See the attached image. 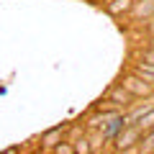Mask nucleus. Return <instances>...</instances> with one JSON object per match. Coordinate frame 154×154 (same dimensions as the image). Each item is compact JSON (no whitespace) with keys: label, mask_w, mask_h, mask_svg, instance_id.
Wrapping results in <instances>:
<instances>
[{"label":"nucleus","mask_w":154,"mask_h":154,"mask_svg":"<svg viewBox=\"0 0 154 154\" xmlns=\"http://www.w3.org/2000/svg\"><path fill=\"white\" fill-rule=\"evenodd\" d=\"M121 85L128 90V93H131V98H134V100H136V98H152V95H154V85H149L144 77H139V75H136V72L126 75V77L121 80Z\"/></svg>","instance_id":"nucleus-1"},{"label":"nucleus","mask_w":154,"mask_h":154,"mask_svg":"<svg viewBox=\"0 0 154 154\" xmlns=\"http://www.w3.org/2000/svg\"><path fill=\"white\" fill-rule=\"evenodd\" d=\"M149 46H152V49H154V36H152V38H149Z\"/></svg>","instance_id":"nucleus-16"},{"label":"nucleus","mask_w":154,"mask_h":154,"mask_svg":"<svg viewBox=\"0 0 154 154\" xmlns=\"http://www.w3.org/2000/svg\"><path fill=\"white\" fill-rule=\"evenodd\" d=\"M64 131H67V128H62V126H57V128H51V131H46L44 136H41V149H54L57 144H62Z\"/></svg>","instance_id":"nucleus-6"},{"label":"nucleus","mask_w":154,"mask_h":154,"mask_svg":"<svg viewBox=\"0 0 154 154\" xmlns=\"http://www.w3.org/2000/svg\"><path fill=\"white\" fill-rule=\"evenodd\" d=\"M134 3H136V0H108V3H105V11H108L110 16H123V13H128L134 8Z\"/></svg>","instance_id":"nucleus-7"},{"label":"nucleus","mask_w":154,"mask_h":154,"mask_svg":"<svg viewBox=\"0 0 154 154\" xmlns=\"http://www.w3.org/2000/svg\"><path fill=\"white\" fill-rule=\"evenodd\" d=\"M108 100L110 103H116L121 110H126V108H131L134 105V98H131V93H128L123 85H116V88H110V93H108Z\"/></svg>","instance_id":"nucleus-4"},{"label":"nucleus","mask_w":154,"mask_h":154,"mask_svg":"<svg viewBox=\"0 0 154 154\" xmlns=\"http://www.w3.org/2000/svg\"><path fill=\"white\" fill-rule=\"evenodd\" d=\"M154 108V103H144V105H131V108L123 113V121H126V126H136L139 121H141L144 116L149 113V110Z\"/></svg>","instance_id":"nucleus-5"},{"label":"nucleus","mask_w":154,"mask_h":154,"mask_svg":"<svg viewBox=\"0 0 154 154\" xmlns=\"http://www.w3.org/2000/svg\"><path fill=\"white\" fill-rule=\"evenodd\" d=\"M146 31L154 36V18H149V21H146Z\"/></svg>","instance_id":"nucleus-14"},{"label":"nucleus","mask_w":154,"mask_h":154,"mask_svg":"<svg viewBox=\"0 0 154 154\" xmlns=\"http://www.w3.org/2000/svg\"><path fill=\"white\" fill-rule=\"evenodd\" d=\"M72 146H75V154H93V139H88V136H80V139H75L72 141Z\"/></svg>","instance_id":"nucleus-9"},{"label":"nucleus","mask_w":154,"mask_h":154,"mask_svg":"<svg viewBox=\"0 0 154 154\" xmlns=\"http://www.w3.org/2000/svg\"><path fill=\"white\" fill-rule=\"evenodd\" d=\"M134 72H136L139 77H144L149 85H154V64H146V62H134Z\"/></svg>","instance_id":"nucleus-8"},{"label":"nucleus","mask_w":154,"mask_h":154,"mask_svg":"<svg viewBox=\"0 0 154 154\" xmlns=\"http://www.w3.org/2000/svg\"><path fill=\"white\" fill-rule=\"evenodd\" d=\"M136 126H139V128H141V131H144V134H146V131H152V128H154V108H152V110H149V113H146V116H144V118H141V121H139V123H136Z\"/></svg>","instance_id":"nucleus-11"},{"label":"nucleus","mask_w":154,"mask_h":154,"mask_svg":"<svg viewBox=\"0 0 154 154\" xmlns=\"http://www.w3.org/2000/svg\"><path fill=\"white\" fill-rule=\"evenodd\" d=\"M141 62H146V64H154V49H152V46L141 49Z\"/></svg>","instance_id":"nucleus-13"},{"label":"nucleus","mask_w":154,"mask_h":154,"mask_svg":"<svg viewBox=\"0 0 154 154\" xmlns=\"http://www.w3.org/2000/svg\"><path fill=\"white\" fill-rule=\"evenodd\" d=\"M128 16L134 21H149V18H154V0H136L134 8L128 11Z\"/></svg>","instance_id":"nucleus-3"},{"label":"nucleus","mask_w":154,"mask_h":154,"mask_svg":"<svg viewBox=\"0 0 154 154\" xmlns=\"http://www.w3.org/2000/svg\"><path fill=\"white\" fill-rule=\"evenodd\" d=\"M51 154H75V146H72V141H62L51 149Z\"/></svg>","instance_id":"nucleus-12"},{"label":"nucleus","mask_w":154,"mask_h":154,"mask_svg":"<svg viewBox=\"0 0 154 154\" xmlns=\"http://www.w3.org/2000/svg\"><path fill=\"white\" fill-rule=\"evenodd\" d=\"M21 152V146H13V149H8V152H3V154H18Z\"/></svg>","instance_id":"nucleus-15"},{"label":"nucleus","mask_w":154,"mask_h":154,"mask_svg":"<svg viewBox=\"0 0 154 154\" xmlns=\"http://www.w3.org/2000/svg\"><path fill=\"white\" fill-rule=\"evenodd\" d=\"M141 136H144V131L139 126H123V131L113 139L116 152H128L131 146H136V144L141 141Z\"/></svg>","instance_id":"nucleus-2"},{"label":"nucleus","mask_w":154,"mask_h":154,"mask_svg":"<svg viewBox=\"0 0 154 154\" xmlns=\"http://www.w3.org/2000/svg\"><path fill=\"white\" fill-rule=\"evenodd\" d=\"M139 144H141V154H152V152H154V128L144 134Z\"/></svg>","instance_id":"nucleus-10"}]
</instances>
